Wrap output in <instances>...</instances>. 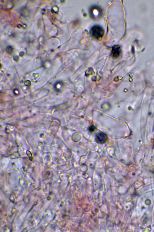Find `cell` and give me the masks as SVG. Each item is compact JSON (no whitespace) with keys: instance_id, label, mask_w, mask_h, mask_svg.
I'll return each instance as SVG.
<instances>
[{"instance_id":"1","label":"cell","mask_w":154,"mask_h":232,"mask_svg":"<svg viewBox=\"0 0 154 232\" xmlns=\"http://www.w3.org/2000/svg\"><path fill=\"white\" fill-rule=\"evenodd\" d=\"M91 37L95 39L100 40L104 35L105 30L100 25H96L91 28L90 31Z\"/></svg>"},{"instance_id":"2","label":"cell","mask_w":154,"mask_h":232,"mask_svg":"<svg viewBox=\"0 0 154 232\" xmlns=\"http://www.w3.org/2000/svg\"><path fill=\"white\" fill-rule=\"evenodd\" d=\"M101 9L97 5H93L89 9V13L91 18L94 20H98L101 17L102 15Z\"/></svg>"},{"instance_id":"3","label":"cell","mask_w":154,"mask_h":232,"mask_svg":"<svg viewBox=\"0 0 154 232\" xmlns=\"http://www.w3.org/2000/svg\"><path fill=\"white\" fill-rule=\"evenodd\" d=\"M95 140L98 143L101 144H103L107 141V137L104 133L100 132L97 134Z\"/></svg>"},{"instance_id":"4","label":"cell","mask_w":154,"mask_h":232,"mask_svg":"<svg viewBox=\"0 0 154 232\" xmlns=\"http://www.w3.org/2000/svg\"><path fill=\"white\" fill-rule=\"evenodd\" d=\"M121 52V48L118 45H115L112 47L111 54L113 58H118L120 55Z\"/></svg>"}]
</instances>
